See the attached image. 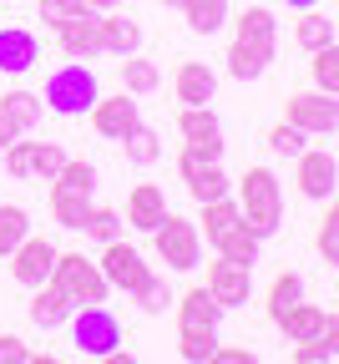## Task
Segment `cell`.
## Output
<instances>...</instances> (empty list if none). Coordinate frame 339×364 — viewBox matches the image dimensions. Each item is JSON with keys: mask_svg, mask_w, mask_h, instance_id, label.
Listing matches in <instances>:
<instances>
[{"mask_svg": "<svg viewBox=\"0 0 339 364\" xmlns=\"http://www.w3.org/2000/svg\"><path fill=\"white\" fill-rule=\"evenodd\" d=\"M218 318H223V304L203 289H187L177 299V354L187 364H208L213 349H218Z\"/></svg>", "mask_w": 339, "mask_h": 364, "instance_id": "cell-1", "label": "cell"}, {"mask_svg": "<svg viewBox=\"0 0 339 364\" xmlns=\"http://www.w3.org/2000/svg\"><path fill=\"white\" fill-rule=\"evenodd\" d=\"M238 213H244L249 233L259 243L278 233V223H283V188H278L273 167H249L244 177H238Z\"/></svg>", "mask_w": 339, "mask_h": 364, "instance_id": "cell-2", "label": "cell"}, {"mask_svg": "<svg viewBox=\"0 0 339 364\" xmlns=\"http://www.w3.org/2000/svg\"><path fill=\"white\" fill-rule=\"evenodd\" d=\"M66 324H71V344L81 359H107L112 349H122V324L102 304H76Z\"/></svg>", "mask_w": 339, "mask_h": 364, "instance_id": "cell-3", "label": "cell"}, {"mask_svg": "<svg viewBox=\"0 0 339 364\" xmlns=\"http://www.w3.org/2000/svg\"><path fill=\"white\" fill-rule=\"evenodd\" d=\"M152 248H157V258H162L172 273H192V268L203 263V233H198V223L177 218L172 208H167V218L152 228Z\"/></svg>", "mask_w": 339, "mask_h": 364, "instance_id": "cell-4", "label": "cell"}, {"mask_svg": "<svg viewBox=\"0 0 339 364\" xmlns=\"http://www.w3.org/2000/svg\"><path fill=\"white\" fill-rule=\"evenodd\" d=\"M96 97H102V86H96L91 66H61V71H51V81H46V107L56 117H86Z\"/></svg>", "mask_w": 339, "mask_h": 364, "instance_id": "cell-5", "label": "cell"}, {"mask_svg": "<svg viewBox=\"0 0 339 364\" xmlns=\"http://www.w3.org/2000/svg\"><path fill=\"white\" fill-rule=\"evenodd\" d=\"M51 284H61L71 294V304H107V294H112L102 263H91L86 253H56Z\"/></svg>", "mask_w": 339, "mask_h": 364, "instance_id": "cell-6", "label": "cell"}, {"mask_svg": "<svg viewBox=\"0 0 339 364\" xmlns=\"http://www.w3.org/2000/svg\"><path fill=\"white\" fill-rule=\"evenodd\" d=\"M283 122H294L304 136H329L334 122H339V97H329V91H294V97L283 102Z\"/></svg>", "mask_w": 339, "mask_h": 364, "instance_id": "cell-7", "label": "cell"}, {"mask_svg": "<svg viewBox=\"0 0 339 364\" xmlns=\"http://www.w3.org/2000/svg\"><path fill=\"white\" fill-rule=\"evenodd\" d=\"M177 177H182V188L198 198V203H213V198H228V172L213 162V157H203V152H192V147H182V157H177Z\"/></svg>", "mask_w": 339, "mask_h": 364, "instance_id": "cell-8", "label": "cell"}, {"mask_svg": "<svg viewBox=\"0 0 339 364\" xmlns=\"http://www.w3.org/2000/svg\"><path fill=\"white\" fill-rule=\"evenodd\" d=\"M208 294L223 304V309H238V304H249L254 294V263H238V258H213L208 263Z\"/></svg>", "mask_w": 339, "mask_h": 364, "instance_id": "cell-9", "label": "cell"}, {"mask_svg": "<svg viewBox=\"0 0 339 364\" xmlns=\"http://www.w3.org/2000/svg\"><path fill=\"white\" fill-rule=\"evenodd\" d=\"M56 243L51 238H21L16 243V253H11V279L21 284V289H36V284H46V279H51V268H56Z\"/></svg>", "mask_w": 339, "mask_h": 364, "instance_id": "cell-10", "label": "cell"}, {"mask_svg": "<svg viewBox=\"0 0 339 364\" xmlns=\"http://www.w3.org/2000/svg\"><path fill=\"white\" fill-rule=\"evenodd\" d=\"M96 263H102V273H107V284H112V289H122V294H137L142 284L152 279V268H147V258H142L137 248H127L122 238H112V243L102 248V258H96Z\"/></svg>", "mask_w": 339, "mask_h": 364, "instance_id": "cell-11", "label": "cell"}, {"mask_svg": "<svg viewBox=\"0 0 339 364\" xmlns=\"http://www.w3.org/2000/svg\"><path fill=\"white\" fill-rule=\"evenodd\" d=\"M51 31H56V46H61L66 56H76V61H86V56L102 51V11H71Z\"/></svg>", "mask_w": 339, "mask_h": 364, "instance_id": "cell-12", "label": "cell"}, {"mask_svg": "<svg viewBox=\"0 0 339 364\" xmlns=\"http://www.w3.org/2000/svg\"><path fill=\"white\" fill-rule=\"evenodd\" d=\"M177 132H182V147H192V152H203V157H223V122L213 117V107H182V117H177Z\"/></svg>", "mask_w": 339, "mask_h": 364, "instance_id": "cell-13", "label": "cell"}, {"mask_svg": "<svg viewBox=\"0 0 339 364\" xmlns=\"http://www.w3.org/2000/svg\"><path fill=\"white\" fill-rule=\"evenodd\" d=\"M299 193L314 198V203H329V193L339 188V162L324 152V147H304L299 152Z\"/></svg>", "mask_w": 339, "mask_h": 364, "instance_id": "cell-14", "label": "cell"}, {"mask_svg": "<svg viewBox=\"0 0 339 364\" xmlns=\"http://www.w3.org/2000/svg\"><path fill=\"white\" fill-rule=\"evenodd\" d=\"M91 193H96V188H86V182L51 177V213H56V223L71 228V233H81V223H86V213H91Z\"/></svg>", "mask_w": 339, "mask_h": 364, "instance_id": "cell-15", "label": "cell"}, {"mask_svg": "<svg viewBox=\"0 0 339 364\" xmlns=\"http://www.w3.org/2000/svg\"><path fill=\"white\" fill-rule=\"evenodd\" d=\"M137 122L142 117H137V102L127 97V91H122V97H96L91 102V127L102 132V136H112V142H122Z\"/></svg>", "mask_w": 339, "mask_h": 364, "instance_id": "cell-16", "label": "cell"}, {"mask_svg": "<svg viewBox=\"0 0 339 364\" xmlns=\"http://www.w3.org/2000/svg\"><path fill=\"white\" fill-rule=\"evenodd\" d=\"M162 218H167V193L157 188V182H137V188L127 193V228L152 233Z\"/></svg>", "mask_w": 339, "mask_h": 364, "instance_id": "cell-17", "label": "cell"}, {"mask_svg": "<svg viewBox=\"0 0 339 364\" xmlns=\"http://www.w3.org/2000/svg\"><path fill=\"white\" fill-rule=\"evenodd\" d=\"M233 41H244V46H254V51H268V56H273V46H278V21H273V11H268V6H244V11H238V21H233Z\"/></svg>", "mask_w": 339, "mask_h": 364, "instance_id": "cell-18", "label": "cell"}, {"mask_svg": "<svg viewBox=\"0 0 339 364\" xmlns=\"http://www.w3.org/2000/svg\"><path fill=\"white\" fill-rule=\"evenodd\" d=\"M71 294L61 289V284H51V279H46V284H36V299H31V324L36 329H61L66 324V318H71Z\"/></svg>", "mask_w": 339, "mask_h": 364, "instance_id": "cell-19", "label": "cell"}, {"mask_svg": "<svg viewBox=\"0 0 339 364\" xmlns=\"http://www.w3.org/2000/svg\"><path fill=\"white\" fill-rule=\"evenodd\" d=\"M172 86H177V102L182 107H208L213 91H218V76L208 71V61H177Z\"/></svg>", "mask_w": 339, "mask_h": 364, "instance_id": "cell-20", "label": "cell"}, {"mask_svg": "<svg viewBox=\"0 0 339 364\" xmlns=\"http://www.w3.org/2000/svg\"><path fill=\"white\" fill-rule=\"evenodd\" d=\"M41 61V41L31 36V31H21V26H6L0 31V71L6 76H21V71H31Z\"/></svg>", "mask_w": 339, "mask_h": 364, "instance_id": "cell-21", "label": "cell"}, {"mask_svg": "<svg viewBox=\"0 0 339 364\" xmlns=\"http://www.w3.org/2000/svg\"><path fill=\"white\" fill-rule=\"evenodd\" d=\"M238 228H249L244 223V213H238V203L233 198H213V203H203V223H198V233L218 248L223 238H233Z\"/></svg>", "mask_w": 339, "mask_h": 364, "instance_id": "cell-22", "label": "cell"}, {"mask_svg": "<svg viewBox=\"0 0 339 364\" xmlns=\"http://www.w3.org/2000/svg\"><path fill=\"white\" fill-rule=\"evenodd\" d=\"M102 51H112V56L142 51V26L122 11H102Z\"/></svg>", "mask_w": 339, "mask_h": 364, "instance_id": "cell-23", "label": "cell"}, {"mask_svg": "<svg viewBox=\"0 0 339 364\" xmlns=\"http://www.w3.org/2000/svg\"><path fill=\"white\" fill-rule=\"evenodd\" d=\"M324 318H329V314H324L319 304H304V299H299L294 309H283V314L273 318V324H278V329L288 334V344H299V339H319Z\"/></svg>", "mask_w": 339, "mask_h": 364, "instance_id": "cell-24", "label": "cell"}, {"mask_svg": "<svg viewBox=\"0 0 339 364\" xmlns=\"http://www.w3.org/2000/svg\"><path fill=\"white\" fill-rule=\"evenodd\" d=\"M177 11L192 36H218L228 26V0H177Z\"/></svg>", "mask_w": 339, "mask_h": 364, "instance_id": "cell-25", "label": "cell"}, {"mask_svg": "<svg viewBox=\"0 0 339 364\" xmlns=\"http://www.w3.org/2000/svg\"><path fill=\"white\" fill-rule=\"evenodd\" d=\"M117 76H122V91H127V97H152V91L162 86V71H157L152 61H142L137 51H132V56H122Z\"/></svg>", "mask_w": 339, "mask_h": 364, "instance_id": "cell-26", "label": "cell"}, {"mask_svg": "<svg viewBox=\"0 0 339 364\" xmlns=\"http://www.w3.org/2000/svg\"><path fill=\"white\" fill-rule=\"evenodd\" d=\"M0 112H6V122L26 136V132H36V122H41L46 102L36 97V91H6V97H0Z\"/></svg>", "mask_w": 339, "mask_h": 364, "instance_id": "cell-27", "label": "cell"}, {"mask_svg": "<svg viewBox=\"0 0 339 364\" xmlns=\"http://www.w3.org/2000/svg\"><path fill=\"white\" fill-rule=\"evenodd\" d=\"M294 41L304 46V51H319V46H329L334 41V21L314 6V11H299V21H294Z\"/></svg>", "mask_w": 339, "mask_h": 364, "instance_id": "cell-28", "label": "cell"}, {"mask_svg": "<svg viewBox=\"0 0 339 364\" xmlns=\"http://www.w3.org/2000/svg\"><path fill=\"white\" fill-rule=\"evenodd\" d=\"M268 51H254V46H244V41H233L228 46V76H238V81H254V76H264L268 71Z\"/></svg>", "mask_w": 339, "mask_h": 364, "instance_id": "cell-29", "label": "cell"}, {"mask_svg": "<svg viewBox=\"0 0 339 364\" xmlns=\"http://www.w3.org/2000/svg\"><path fill=\"white\" fill-rule=\"evenodd\" d=\"M304 299V273H294V268H283L278 279L268 284V318H278L283 309H294Z\"/></svg>", "mask_w": 339, "mask_h": 364, "instance_id": "cell-30", "label": "cell"}, {"mask_svg": "<svg viewBox=\"0 0 339 364\" xmlns=\"http://www.w3.org/2000/svg\"><path fill=\"white\" fill-rule=\"evenodd\" d=\"M309 76L319 91H329V97H339V46H319V51H309Z\"/></svg>", "mask_w": 339, "mask_h": 364, "instance_id": "cell-31", "label": "cell"}, {"mask_svg": "<svg viewBox=\"0 0 339 364\" xmlns=\"http://www.w3.org/2000/svg\"><path fill=\"white\" fill-rule=\"evenodd\" d=\"M26 233H31V213L16 203H0V258H11Z\"/></svg>", "mask_w": 339, "mask_h": 364, "instance_id": "cell-32", "label": "cell"}, {"mask_svg": "<svg viewBox=\"0 0 339 364\" xmlns=\"http://www.w3.org/2000/svg\"><path fill=\"white\" fill-rule=\"evenodd\" d=\"M122 147H127V162H132V167H152V162L162 157V147H157V132H152V127H142V122H137V127L122 136Z\"/></svg>", "mask_w": 339, "mask_h": 364, "instance_id": "cell-33", "label": "cell"}, {"mask_svg": "<svg viewBox=\"0 0 339 364\" xmlns=\"http://www.w3.org/2000/svg\"><path fill=\"white\" fill-rule=\"evenodd\" d=\"M122 213H112V208H91L86 213V223H81V233L86 238H102V243H112V238H122Z\"/></svg>", "mask_w": 339, "mask_h": 364, "instance_id": "cell-34", "label": "cell"}, {"mask_svg": "<svg viewBox=\"0 0 339 364\" xmlns=\"http://www.w3.org/2000/svg\"><path fill=\"white\" fill-rule=\"evenodd\" d=\"M268 152H278V157H299L304 152V132L294 127V122H278V127H268Z\"/></svg>", "mask_w": 339, "mask_h": 364, "instance_id": "cell-35", "label": "cell"}, {"mask_svg": "<svg viewBox=\"0 0 339 364\" xmlns=\"http://www.w3.org/2000/svg\"><path fill=\"white\" fill-rule=\"evenodd\" d=\"M6 172L11 177H36V142H21L16 136V142L6 147Z\"/></svg>", "mask_w": 339, "mask_h": 364, "instance_id": "cell-36", "label": "cell"}, {"mask_svg": "<svg viewBox=\"0 0 339 364\" xmlns=\"http://www.w3.org/2000/svg\"><path fill=\"white\" fill-rule=\"evenodd\" d=\"M218 253H223V258H238V263H254V258H259V238L249 233V228H238L233 238L218 243Z\"/></svg>", "mask_w": 339, "mask_h": 364, "instance_id": "cell-37", "label": "cell"}, {"mask_svg": "<svg viewBox=\"0 0 339 364\" xmlns=\"http://www.w3.org/2000/svg\"><path fill=\"white\" fill-rule=\"evenodd\" d=\"M132 299H137L142 309H147V314H167V304H172V294H167V284L157 279V273H152V279L142 284V289H137Z\"/></svg>", "mask_w": 339, "mask_h": 364, "instance_id": "cell-38", "label": "cell"}, {"mask_svg": "<svg viewBox=\"0 0 339 364\" xmlns=\"http://www.w3.org/2000/svg\"><path fill=\"white\" fill-rule=\"evenodd\" d=\"M61 167H66V152H61L56 142H36V177H46V182H51Z\"/></svg>", "mask_w": 339, "mask_h": 364, "instance_id": "cell-39", "label": "cell"}, {"mask_svg": "<svg viewBox=\"0 0 339 364\" xmlns=\"http://www.w3.org/2000/svg\"><path fill=\"white\" fill-rule=\"evenodd\" d=\"M0 364H31L26 339H16V334H0Z\"/></svg>", "mask_w": 339, "mask_h": 364, "instance_id": "cell-40", "label": "cell"}, {"mask_svg": "<svg viewBox=\"0 0 339 364\" xmlns=\"http://www.w3.org/2000/svg\"><path fill=\"white\" fill-rule=\"evenodd\" d=\"M36 11H41V21H46V26H56V21H66L76 6H71V0H41Z\"/></svg>", "mask_w": 339, "mask_h": 364, "instance_id": "cell-41", "label": "cell"}, {"mask_svg": "<svg viewBox=\"0 0 339 364\" xmlns=\"http://www.w3.org/2000/svg\"><path fill=\"white\" fill-rule=\"evenodd\" d=\"M254 359H259V354H254V349H223V344H218V349H213V359H208V364H254Z\"/></svg>", "mask_w": 339, "mask_h": 364, "instance_id": "cell-42", "label": "cell"}, {"mask_svg": "<svg viewBox=\"0 0 339 364\" xmlns=\"http://www.w3.org/2000/svg\"><path fill=\"white\" fill-rule=\"evenodd\" d=\"M319 339H324V344H329V354L339 359V314H334V318H324V329H319Z\"/></svg>", "mask_w": 339, "mask_h": 364, "instance_id": "cell-43", "label": "cell"}, {"mask_svg": "<svg viewBox=\"0 0 339 364\" xmlns=\"http://www.w3.org/2000/svg\"><path fill=\"white\" fill-rule=\"evenodd\" d=\"M71 6H76V11H117L122 0H71Z\"/></svg>", "mask_w": 339, "mask_h": 364, "instance_id": "cell-44", "label": "cell"}, {"mask_svg": "<svg viewBox=\"0 0 339 364\" xmlns=\"http://www.w3.org/2000/svg\"><path fill=\"white\" fill-rule=\"evenodd\" d=\"M16 136H21V132H16V127H11V122H6V112H0V152H6V147H11V142H16Z\"/></svg>", "mask_w": 339, "mask_h": 364, "instance_id": "cell-45", "label": "cell"}, {"mask_svg": "<svg viewBox=\"0 0 339 364\" xmlns=\"http://www.w3.org/2000/svg\"><path fill=\"white\" fill-rule=\"evenodd\" d=\"M324 218H329V223H339V188L329 193V213H324Z\"/></svg>", "mask_w": 339, "mask_h": 364, "instance_id": "cell-46", "label": "cell"}, {"mask_svg": "<svg viewBox=\"0 0 339 364\" xmlns=\"http://www.w3.org/2000/svg\"><path fill=\"white\" fill-rule=\"evenodd\" d=\"M283 6H288V11H314L319 0H283Z\"/></svg>", "mask_w": 339, "mask_h": 364, "instance_id": "cell-47", "label": "cell"}, {"mask_svg": "<svg viewBox=\"0 0 339 364\" xmlns=\"http://www.w3.org/2000/svg\"><path fill=\"white\" fill-rule=\"evenodd\" d=\"M324 258H329V268H334V273H339V243H334V248H329V253H324Z\"/></svg>", "mask_w": 339, "mask_h": 364, "instance_id": "cell-48", "label": "cell"}, {"mask_svg": "<svg viewBox=\"0 0 339 364\" xmlns=\"http://www.w3.org/2000/svg\"><path fill=\"white\" fill-rule=\"evenodd\" d=\"M162 6H177V0H162Z\"/></svg>", "mask_w": 339, "mask_h": 364, "instance_id": "cell-49", "label": "cell"}, {"mask_svg": "<svg viewBox=\"0 0 339 364\" xmlns=\"http://www.w3.org/2000/svg\"><path fill=\"white\" fill-rule=\"evenodd\" d=\"M334 132H339V122H334Z\"/></svg>", "mask_w": 339, "mask_h": 364, "instance_id": "cell-50", "label": "cell"}]
</instances>
